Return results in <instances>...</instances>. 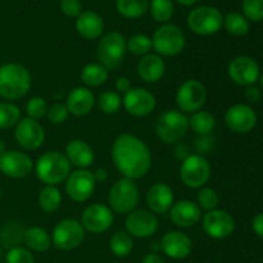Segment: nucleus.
<instances>
[{
  "label": "nucleus",
  "instance_id": "obj_31",
  "mask_svg": "<svg viewBox=\"0 0 263 263\" xmlns=\"http://www.w3.org/2000/svg\"><path fill=\"white\" fill-rule=\"evenodd\" d=\"M116 8L122 17L136 20L143 17L148 12L149 2L148 0H117Z\"/></svg>",
  "mask_w": 263,
  "mask_h": 263
},
{
  "label": "nucleus",
  "instance_id": "obj_17",
  "mask_svg": "<svg viewBox=\"0 0 263 263\" xmlns=\"http://www.w3.org/2000/svg\"><path fill=\"white\" fill-rule=\"evenodd\" d=\"M259 64L248 55H239L229 64V76L240 86H252L259 80Z\"/></svg>",
  "mask_w": 263,
  "mask_h": 263
},
{
  "label": "nucleus",
  "instance_id": "obj_27",
  "mask_svg": "<svg viewBox=\"0 0 263 263\" xmlns=\"http://www.w3.org/2000/svg\"><path fill=\"white\" fill-rule=\"evenodd\" d=\"M76 30L82 37L87 40H95L103 35L104 31V21L98 13L92 10L82 12L76 18Z\"/></svg>",
  "mask_w": 263,
  "mask_h": 263
},
{
  "label": "nucleus",
  "instance_id": "obj_7",
  "mask_svg": "<svg viewBox=\"0 0 263 263\" xmlns=\"http://www.w3.org/2000/svg\"><path fill=\"white\" fill-rule=\"evenodd\" d=\"M185 43L186 41L181 28L170 23L159 26L152 39L153 49L161 57L179 55L184 50Z\"/></svg>",
  "mask_w": 263,
  "mask_h": 263
},
{
  "label": "nucleus",
  "instance_id": "obj_14",
  "mask_svg": "<svg viewBox=\"0 0 263 263\" xmlns=\"http://www.w3.org/2000/svg\"><path fill=\"white\" fill-rule=\"evenodd\" d=\"M125 228L133 238H151L158 230V218L149 210H134L126 217Z\"/></svg>",
  "mask_w": 263,
  "mask_h": 263
},
{
  "label": "nucleus",
  "instance_id": "obj_50",
  "mask_svg": "<svg viewBox=\"0 0 263 263\" xmlns=\"http://www.w3.org/2000/svg\"><path fill=\"white\" fill-rule=\"evenodd\" d=\"M95 177V181L99 182H105L108 180V172L105 168H98L97 171L92 172Z\"/></svg>",
  "mask_w": 263,
  "mask_h": 263
},
{
  "label": "nucleus",
  "instance_id": "obj_32",
  "mask_svg": "<svg viewBox=\"0 0 263 263\" xmlns=\"http://www.w3.org/2000/svg\"><path fill=\"white\" fill-rule=\"evenodd\" d=\"M110 252L118 258H125L133 252L134 240L133 236L127 231L118 230L112 235L109 240Z\"/></svg>",
  "mask_w": 263,
  "mask_h": 263
},
{
  "label": "nucleus",
  "instance_id": "obj_26",
  "mask_svg": "<svg viewBox=\"0 0 263 263\" xmlns=\"http://www.w3.org/2000/svg\"><path fill=\"white\" fill-rule=\"evenodd\" d=\"M136 71H138L139 77L144 82H146V84H156L164 76L166 63H164L163 58L161 55L149 53L146 55L141 57Z\"/></svg>",
  "mask_w": 263,
  "mask_h": 263
},
{
  "label": "nucleus",
  "instance_id": "obj_47",
  "mask_svg": "<svg viewBox=\"0 0 263 263\" xmlns=\"http://www.w3.org/2000/svg\"><path fill=\"white\" fill-rule=\"evenodd\" d=\"M115 86H116V90H117L116 92H118V94H126V92L131 89V81L127 79V77L121 76L116 80Z\"/></svg>",
  "mask_w": 263,
  "mask_h": 263
},
{
  "label": "nucleus",
  "instance_id": "obj_12",
  "mask_svg": "<svg viewBox=\"0 0 263 263\" xmlns=\"http://www.w3.org/2000/svg\"><path fill=\"white\" fill-rule=\"evenodd\" d=\"M66 193L73 202L84 203L94 194L97 181L94 174L87 170H76L71 172L66 181Z\"/></svg>",
  "mask_w": 263,
  "mask_h": 263
},
{
  "label": "nucleus",
  "instance_id": "obj_49",
  "mask_svg": "<svg viewBox=\"0 0 263 263\" xmlns=\"http://www.w3.org/2000/svg\"><path fill=\"white\" fill-rule=\"evenodd\" d=\"M141 263H166V262H164V259L162 258L159 254L151 253V254H146V256L144 257Z\"/></svg>",
  "mask_w": 263,
  "mask_h": 263
},
{
  "label": "nucleus",
  "instance_id": "obj_52",
  "mask_svg": "<svg viewBox=\"0 0 263 263\" xmlns=\"http://www.w3.org/2000/svg\"><path fill=\"white\" fill-rule=\"evenodd\" d=\"M151 248L153 249L154 252L162 251V249H161V243H153V244H152V247H151Z\"/></svg>",
  "mask_w": 263,
  "mask_h": 263
},
{
  "label": "nucleus",
  "instance_id": "obj_22",
  "mask_svg": "<svg viewBox=\"0 0 263 263\" xmlns=\"http://www.w3.org/2000/svg\"><path fill=\"white\" fill-rule=\"evenodd\" d=\"M170 218L180 229H189L202 220V210L193 200H179L170 210Z\"/></svg>",
  "mask_w": 263,
  "mask_h": 263
},
{
  "label": "nucleus",
  "instance_id": "obj_55",
  "mask_svg": "<svg viewBox=\"0 0 263 263\" xmlns=\"http://www.w3.org/2000/svg\"><path fill=\"white\" fill-rule=\"evenodd\" d=\"M0 199H2V189H0Z\"/></svg>",
  "mask_w": 263,
  "mask_h": 263
},
{
  "label": "nucleus",
  "instance_id": "obj_41",
  "mask_svg": "<svg viewBox=\"0 0 263 263\" xmlns=\"http://www.w3.org/2000/svg\"><path fill=\"white\" fill-rule=\"evenodd\" d=\"M46 113H48V103L44 98L33 97L26 104V115L31 120H41Z\"/></svg>",
  "mask_w": 263,
  "mask_h": 263
},
{
  "label": "nucleus",
  "instance_id": "obj_21",
  "mask_svg": "<svg viewBox=\"0 0 263 263\" xmlns=\"http://www.w3.org/2000/svg\"><path fill=\"white\" fill-rule=\"evenodd\" d=\"M161 249L172 259H184L193 251V241L187 234L182 231H168L161 240Z\"/></svg>",
  "mask_w": 263,
  "mask_h": 263
},
{
  "label": "nucleus",
  "instance_id": "obj_42",
  "mask_svg": "<svg viewBox=\"0 0 263 263\" xmlns=\"http://www.w3.org/2000/svg\"><path fill=\"white\" fill-rule=\"evenodd\" d=\"M244 17L253 22L263 20V0H243Z\"/></svg>",
  "mask_w": 263,
  "mask_h": 263
},
{
  "label": "nucleus",
  "instance_id": "obj_43",
  "mask_svg": "<svg viewBox=\"0 0 263 263\" xmlns=\"http://www.w3.org/2000/svg\"><path fill=\"white\" fill-rule=\"evenodd\" d=\"M5 263H35L33 254L23 247H13L5 256Z\"/></svg>",
  "mask_w": 263,
  "mask_h": 263
},
{
  "label": "nucleus",
  "instance_id": "obj_6",
  "mask_svg": "<svg viewBox=\"0 0 263 263\" xmlns=\"http://www.w3.org/2000/svg\"><path fill=\"white\" fill-rule=\"evenodd\" d=\"M189 130V118L179 109H168L162 113L156 122V134L164 144H175L181 140Z\"/></svg>",
  "mask_w": 263,
  "mask_h": 263
},
{
  "label": "nucleus",
  "instance_id": "obj_40",
  "mask_svg": "<svg viewBox=\"0 0 263 263\" xmlns=\"http://www.w3.org/2000/svg\"><path fill=\"white\" fill-rule=\"evenodd\" d=\"M218 194L215 189L208 186L200 187L199 193L197 197V204L199 205L200 210H204L207 212L216 210L218 205Z\"/></svg>",
  "mask_w": 263,
  "mask_h": 263
},
{
  "label": "nucleus",
  "instance_id": "obj_56",
  "mask_svg": "<svg viewBox=\"0 0 263 263\" xmlns=\"http://www.w3.org/2000/svg\"><path fill=\"white\" fill-rule=\"evenodd\" d=\"M0 257H2V248H0Z\"/></svg>",
  "mask_w": 263,
  "mask_h": 263
},
{
  "label": "nucleus",
  "instance_id": "obj_30",
  "mask_svg": "<svg viewBox=\"0 0 263 263\" xmlns=\"http://www.w3.org/2000/svg\"><path fill=\"white\" fill-rule=\"evenodd\" d=\"M189 127L199 136L210 135L216 127V118L207 110H198L189 118Z\"/></svg>",
  "mask_w": 263,
  "mask_h": 263
},
{
  "label": "nucleus",
  "instance_id": "obj_34",
  "mask_svg": "<svg viewBox=\"0 0 263 263\" xmlns=\"http://www.w3.org/2000/svg\"><path fill=\"white\" fill-rule=\"evenodd\" d=\"M23 234H25V229L21 223H18L17 221H9L2 229L0 240L5 247H9L10 249L13 247H18V244L23 241Z\"/></svg>",
  "mask_w": 263,
  "mask_h": 263
},
{
  "label": "nucleus",
  "instance_id": "obj_15",
  "mask_svg": "<svg viewBox=\"0 0 263 263\" xmlns=\"http://www.w3.org/2000/svg\"><path fill=\"white\" fill-rule=\"evenodd\" d=\"M113 211L108 205L100 203L87 205L81 215L82 228L92 234L105 233L113 225Z\"/></svg>",
  "mask_w": 263,
  "mask_h": 263
},
{
  "label": "nucleus",
  "instance_id": "obj_44",
  "mask_svg": "<svg viewBox=\"0 0 263 263\" xmlns=\"http://www.w3.org/2000/svg\"><path fill=\"white\" fill-rule=\"evenodd\" d=\"M48 120L50 121L53 125H62L63 122H66L67 118H68L69 112L67 109L66 104H61V103H55V104L51 105L48 109Z\"/></svg>",
  "mask_w": 263,
  "mask_h": 263
},
{
  "label": "nucleus",
  "instance_id": "obj_36",
  "mask_svg": "<svg viewBox=\"0 0 263 263\" xmlns=\"http://www.w3.org/2000/svg\"><path fill=\"white\" fill-rule=\"evenodd\" d=\"M126 44H127V51L138 57L146 55L153 48L152 39L145 33H135L128 40H126Z\"/></svg>",
  "mask_w": 263,
  "mask_h": 263
},
{
  "label": "nucleus",
  "instance_id": "obj_25",
  "mask_svg": "<svg viewBox=\"0 0 263 263\" xmlns=\"http://www.w3.org/2000/svg\"><path fill=\"white\" fill-rule=\"evenodd\" d=\"M64 156L67 157L71 166L79 170H86L94 163L95 153L91 146L82 139H73L66 145Z\"/></svg>",
  "mask_w": 263,
  "mask_h": 263
},
{
  "label": "nucleus",
  "instance_id": "obj_48",
  "mask_svg": "<svg viewBox=\"0 0 263 263\" xmlns=\"http://www.w3.org/2000/svg\"><path fill=\"white\" fill-rule=\"evenodd\" d=\"M252 228H253V231L256 233V235H258L259 238L263 239V213H259V215H257L253 218Z\"/></svg>",
  "mask_w": 263,
  "mask_h": 263
},
{
  "label": "nucleus",
  "instance_id": "obj_5",
  "mask_svg": "<svg viewBox=\"0 0 263 263\" xmlns=\"http://www.w3.org/2000/svg\"><path fill=\"white\" fill-rule=\"evenodd\" d=\"M127 44L122 33L117 31H110L105 33L98 45V61L108 71H115L123 63Z\"/></svg>",
  "mask_w": 263,
  "mask_h": 263
},
{
  "label": "nucleus",
  "instance_id": "obj_13",
  "mask_svg": "<svg viewBox=\"0 0 263 263\" xmlns=\"http://www.w3.org/2000/svg\"><path fill=\"white\" fill-rule=\"evenodd\" d=\"M202 228L210 238L221 240L229 238L234 233L235 220L229 212L216 208L203 216Z\"/></svg>",
  "mask_w": 263,
  "mask_h": 263
},
{
  "label": "nucleus",
  "instance_id": "obj_1",
  "mask_svg": "<svg viewBox=\"0 0 263 263\" xmlns=\"http://www.w3.org/2000/svg\"><path fill=\"white\" fill-rule=\"evenodd\" d=\"M112 159L123 177L138 180L145 176L152 166V153L148 145L133 134H121L112 145Z\"/></svg>",
  "mask_w": 263,
  "mask_h": 263
},
{
  "label": "nucleus",
  "instance_id": "obj_28",
  "mask_svg": "<svg viewBox=\"0 0 263 263\" xmlns=\"http://www.w3.org/2000/svg\"><path fill=\"white\" fill-rule=\"evenodd\" d=\"M23 243L28 247L31 251L44 253L49 251L51 247V236L49 235L48 231L44 230L39 226H32L25 230L23 234Z\"/></svg>",
  "mask_w": 263,
  "mask_h": 263
},
{
  "label": "nucleus",
  "instance_id": "obj_24",
  "mask_svg": "<svg viewBox=\"0 0 263 263\" xmlns=\"http://www.w3.org/2000/svg\"><path fill=\"white\" fill-rule=\"evenodd\" d=\"M95 100L94 94L87 87H74L67 95L66 107L69 115L74 117H84L89 115L94 108Z\"/></svg>",
  "mask_w": 263,
  "mask_h": 263
},
{
  "label": "nucleus",
  "instance_id": "obj_29",
  "mask_svg": "<svg viewBox=\"0 0 263 263\" xmlns=\"http://www.w3.org/2000/svg\"><path fill=\"white\" fill-rule=\"evenodd\" d=\"M109 76V71L100 63H89L81 69L80 79L87 87H98L105 84Z\"/></svg>",
  "mask_w": 263,
  "mask_h": 263
},
{
  "label": "nucleus",
  "instance_id": "obj_4",
  "mask_svg": "<svg viewBox=\"0 0 263 263\" xmlns=\"http://www.w3.org/2000/svg\"><path fill=\"white\" fill-rule=\"evenodd\" d=\"M139 200H140V193L138 185L134 180L122 177L110 186L108 194V204H109L108 207L116 213L128 215L136 210Z\"/></svg>",
  "mask_w": 263,
  "mask_h": 263
},
{
  "label": "nucleus",
  "instance_id": "obj_45",
  "mask_svg": "<svg viewBox=\"0 0 263 263\" xmlns=\"http://www.w3.org/2000/svg\"><path fill=\"white\" fill-rule=\"evenodd\" d=\"M61 10L69 18H77L82 13V4L80 0H61Z\"/></svg>",
  "mask_w": 263,
  "mask_h": 263
},
{
  "label": "nucleus",
  "instance_id": "obj_37",
  "mask_svg": "<svg viewBox=\"0 0 263 263\" xmlns=\"http://www.w3.org/2000/svg\"><path fill=\"white\" fill-rule=\"evenodd\" d=\"M149 7H151L152 17L159 23L168 22L175 12L172 0H152Z\"/></svg>",
  "mask_w": 263,
  "mask_h": 263
},
{
  "label": "nucleus",
  "instance_id": "obj_2",
  "mask_svg": "<svg viewBox=\"0 0 263 263\" xmlns=\"http://www.w3.org/2000/svg\"><path fill=\"white\" fill-rule=\"evenodd\" d=\"M31 73L25 66L7 63L0 67V97L7 100H18L31 87Z\"/></svg>",
  "mask_w": 263,
  "mask_h": 263
},
{
  "label": "nucleus",
  "instance_id": "obj_11",
  "mask_svg": "<svg viewBox=\"0 0 263 263\" xmlns=\"http://www.w3.org/2000/svg\"><path fill=\"white\" fill-rule=\"evenodd\" d=\"M207 100V89L198 80H187L180 85L176 92V103L180 112L195 113L203 108Z\"/></svg>",
  "mask_w": 263,
  "mask_h": 263
},
{
  "label": "nucleus",
  "instance_id": "obj_39",
  "mask_svg": "<svg viewBox=\"0 0 263 263\" xmlns=\"http://www.w3.org/2000/svg\"><path fill=\"white\" fill-rule=\"evenodd\" d=\"M98 107L104 115H115L122 105V99L116 91H103L98 98Z\"/></svg>",
  "mask_w": 263,
  "mask_h": 263
},
{
  "label": "nucleus",
  "instance_id": "obj_46",
  "mask_svg": "<svg viewBox=\"0 0 263 263\" xmlns=\"http://www.w3.org/2000/svg\"><path fill=\"white\" fill-rule=\"evenodd\" d=\"M261 90L257 86L252 85V86H248L246 89V99L248 100L249 103H258L259 99H261Z\"/></svg>",
  "mask_w": 263,
  "mask_h": 263
},
{
  "label": "nucleus",
  "instance_id": "obj_10",
  "mask_svg": "<svg viewBox=\"0 0 263 263\" xmlns=\"http://www.w3.org/2000/svg\"><path fill=\"white\" fill-rule=\"evenodd\" d=\"M85 238V229L79 221L66 218L59 221L51 234V244L61 251H73L81 246Z\"/></svg>",
  "mask_w": 263,
  "mask_h": 263
},
{
  "label": "nucleus",
  "instance_id": "obj_23",
  "mask_svg": "<svg viewBox=\"0 0 263 263\" xmlns=\"http://www.w3.org/2000/svg\"><path fill=\"white\" fill-rule=\"evenodd\" d=\"M174 190L164 182H156L146 193V204L154 215H163L171 210L174 204Z\"/></svg>",
  "mask_w": 263,
  "mask_h": 263
},
{
  "label": "nucleus",
  "instance_id": "obj_35",
  "mask_svg": "<svg viewBox=\"0 0 263 263\" xmlns=\"http://www.w3.org/2000/svg\"><path fill=\"white\" fill-rule=\"evenodd\" d=\"M226 31L233 36H243L249 31V22L243 14L236 12L228 13L223 18Z\"/></svg>",
  "mask_w": 263,
  "mask_h": 263
},
{
  "label": "nucleus",
  "instance_id": "obj_54",
  "mask_svg": "<svg viewBox=\"0 0 263 263\" xmlns=\"http://www.w3.org/2000/svg\"><path fill=\"white\" fill-rule=\"evenodd\" d=\"M259 81H261V86L263 87V73L261 74V79H259Z\"/></svg>",
  "mask_w": 263,
  "mask_h": 263
},
{
  "label": "nucleus",
  "instance_id": "obj_8",
  "mask_svg": "<svg viewBox=\"0 0 263 263\" xmlns=\"http://www.w3.org/2000/svg\"><path fill=\"white\" fill-rule=\"evenodd\" d=\"M211 164L200 154H190L180 166V180L189 189H200L211 177Z\"/></svg>",
  "mask_w": 263,
  "mask_h": 263
},
{
  "label": "nucleus",
  "instance_id": "obj_16",
  "mask_svg": "<svg viewBox=\"0 0 263 263\" xmlns=\"http://www.w3.org/2000/svg\"><path fill=\"white\" fill-rule=\"evenodd\" d=\"M122 104L126 112L134 117H146L157 105L156 97L144 87H131L125 94Z\"/></svg>",
  "mask_w": 263,
  "mask_h": 263
},
{
  "label": "nucleus",
  "instance_id": "obj_18",
  "mask_svg": "<svg viewBox=\"0 0 263 263\" xmlns=\"http://www.w3.org/2000/svg\"><path fill=\"white\" fill-rule=\"evenodd\" d=\"M14 138L26 151H36L45 141V131L37 121L25 117L15 125Z\"/></svg>",
  "mask_w": 263,
  "mask_h": 263
},
{
  "label": "nucleus",
  "instance_id": "obj_9",
  "mask_svg": "<svg viewBox=\"0 0 263 263\" xmlns=\"http://www.w3.org/2000/svg\"><path fill=\"white\" fill-rule=\"evenodd\" d=\"M187 26L197 35L217 33L223 26V15L215 7H198L187 15Z\"/></svg>",
  "mask_w": 263,
  "mask_h": 263
},
{
  "label": "nucleus",
  "instance_id": "obj_33",
  "mask_svg": "<svg viewBox=\"0 0 263 263\" xmlns=\"http://www.w3.org/2000/svg\"><path fill=\"white\" fill-rule=\"evenodd\" d=\"M39 205L46 213L55 212L62 204L61 190L53 185H45L39 194Z\"/></svg>",
  "mask_w": 263,
  "mask_h": 263
},
{
  "label": "nucleus",
  "instance_id": "obj_3",
  "mask_svg": "<svg viewBox=\"0 0 263 263\" xmlns=\"http://www.w3.org/2000/svg\"><path fill=\"white\" fill-rule=\"evenodd\" d=\"M71 167L67 157L57 151L41 154L33 164L37 179L45 185H53V186L66 181L71 174Z\"/></svg>",
  "mask_w": 263,
  "mask_h": 263
},
{
  "label": "nucleus",
  "instance_id": "obj_38",
  "mask_svg": "<svg viewBox=\"0 0 263 263\" xmlns=\"http://www.w3.org/2000/svg\"><path fill=\"white\" fill-rule=\"evenodd\" d=\"M21 120V110L13 103H0V128H10Z\"/></svg>",
  "mask_w": 263,
  "mask_h": 263
},
{
  "label": "nucleus",
  "instance_id": "obj_53",
  "mask_svg": "<svg viewBox=\"0 0 263 263\" xmlns=\"http://www.w3.org/2000/svg\"><path fill=\"white\" fill-rule=\"evenodd\" d=\"M5 151H7V146H5V143L2 140V139H0V156H2V154L4 153Z\"/></svg>",
  "mask_w": 263,
  "mask_h": 263
},
{
  "label": "nucleus",
  "instance_id": "obj_20",
  "mask_svg": "<svg viewBox=\"0 0 263 263\" xmlns=\"http://www.w3.org/2000/svg\"><path fill=\"white\" fill-rule=\"evenodd\" d=\"M225 123L233 133L247 134L257 125V115L247 104H234L226 110Z\"/></svg>",
  "mask_w": 263,
  "mask_h": 263
},
{
  "label": "nucleus",
  "instance_id": "obj_19",
  "mask_svg": "<svg viewBox=\"0 0 263 263\" xmlns=\"http://www.w3.org/2000/svg\"><path fill=\"white\" fill-rule=\"evenodd\" d=\"M33 170V162L28 154L18 151H5L0 156V172L12 179H23Z\"/></svg>",
  "mask_w": 263,
  "mask_h": 263
},
{
  "label": "nucleus",
  "instance_id": "obj_51",
  "mask_svg": "<svg viewBox=\"0 0 263 263\" xmlns=\"http://www.w3.org/2000/svg\"><path fill=\"white\" fill-rule=\"evenodd\" d=\"M175 2L179 3V4H181V5H185V7H190V5L195 4L198 0H175Z\"/></svg>",
  "mask_w": 263,
  "mask_h": 263
}]
</instances>
